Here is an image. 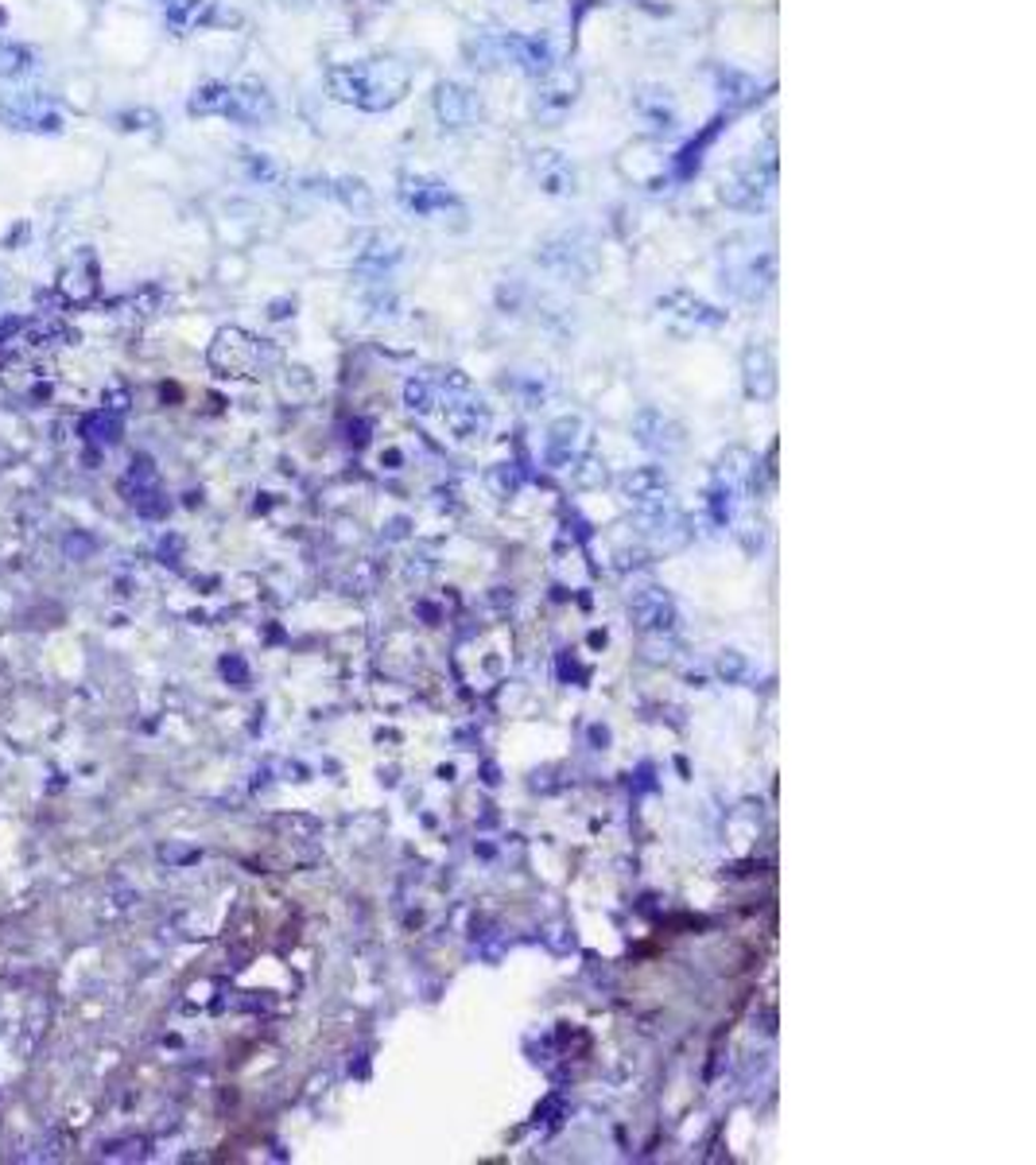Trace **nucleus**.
Returning <instances> with one entry per match:
<instances>
[{"mask_svg": "<svg viewBox=\"0 0 1036 1165\" xmlns=\"http://www.w3.org/2000/svg\"><path fill=\"white\" fill-rule=\"evenodd\" d=\"M578 431H583V420H574V416L559 420L556 428H552V439H547V459H552L556 466L571 463L574 448H578Z\"/></svg>", "mask_w": 1036, "mask_h": 1165, "instance_id": "obj_17", "label": "nucleus"}, {"mask_svg": "<svg viewBox=\"0 0 1036 1165\" xmlns=\"http://www.w3.org/2000/svg\"><path fill=\"white\" fill-rule=\"evenodd\" d=\"M272 113H276V101H272V94L260 82H238V86H229V105H225L222 117L238 121V125H269Z\"/></svg>", "mask_w": 1036, "mask_h": 1165, "instance_id": "obj_8", "label": "nucleus"}, {"mask_svg": "<svg viewBox=\"0 0 1036 1165\" xmlns=\"http://www.w3.org/2000/svg\"><path fill=\"white\" fill-rule=\"evenodd\" d=\"M574 90H578V79L574 74H567V70H552L547 79H543V94H540V113H563L574 105Z\"/></svg>", "mask_w": 1036, "mask_h": 1165, "instance_id": "obj_13", "label": "nucleus"}, {"mask_svg": "<svg viewBox=\"0 0 1036 1165\" xmlns=\"http://www.w3.org/2000/svg\"><path fill=\"white\" fill-rule=\"evenodd\" d=\"M225 105H229V82H207L198 94L191 97V113H198V117H222Z\"/></svg>", "mask_w": 1036, "mask_h": 1165, "instance_id": "obj_23", "label": "nucleus"}, {"mask_svg": "<svg viewBox=\"0 0 1036 1165\" xmlns=\"http://www.w3.org/2000/svg\"><path fill=\"white\" fill-rule=\"evenodd\" d=\"M777 191V160L750 163L730 179H722V203L733 210H765Z\"/></svg>", "mask_w": 1036, "mask_h": 1165, "instance_id": "obj_3", "label": "nucleus"}, {"mask_svg": "<svg viewBox=\"0 0 1036 1165\" xmlns=\"http://www.w3.org/2000/svg\"><path fill=\"white\" fill-rule=\"evenodd\" d=\"M633 105H637L640 121L653 128V132H671V128H676V101L668 97V90L645 86V90L633 97Z\"/></svg>", "mask_w": 1036, "mask_h": 1165, "instance_id": "obj_10", "label": "nucleus"}, {"mask_svg": "<svg viewBox=\"0 0 1036 1165\" xmlns=\"http://www.w3.org/2000/svg\"><path fill=\"white\" fill-rule=\"evenodd\" d=\"M397 256H400L397 238H388V234H381V229H377V234H369V238H366V249L357 253V265H373V269H388V265H393Z\"/></svg>", "mask_w": 1036, "mask_h": 1165, "instance_id": "obj_21", "label": "nucleus"}, {"mask_svg": "<svg viewBox=\"0 0 1036 1165\" xmlns=\"http://www.w3.org/2000/svg\"><path fill=\"white\" fill-rule=\"evenodd\" d=\"M536 176L547 194H574V167L559 152H536Z\"/></svg>", "mask_w": 1036, "mask_h": 1165, "instance_id": "obj_12", "label": "nucleus"}, {"mask_svg": "<svg viewBox=\"0 0 1036 1165\" xmlns=\"http://www.w3.org/2000/svg\"><path fill=\"white\" fill-rule=\"evenodd\" d=\"M0 121L8 128H24V132H59L63 128V113L55 105L51 94H8L0 101Z\"/></svg>", "mask_w": 1036, "mask_h": 1165, "instance_id": "obj_4", "label": "nucleus"}, {"mask_svg": "<svg viewBox=\"0 0 1036 1165\" xmlns=\"http://www.w3.org/2000/svg\"><path fill=\"white\" fill-rule=\"evenodd\" d=\"M331 194H335L338 203L346 210H353V214H369L373 210V191H369L366 179L357 176H342L335 179V187H331Z\"/></svg>", "mask_w": 1036, "mask_h": 1165, "instance_id": "obj_19", "label": "nucleus"}, {"mask_svg": "<svg viewBox=\"0 0 1036 1165\" xmlns=\"http://www.w3.org/2000/svg\"><path fill=\"white\" fill-rule=\"evenodd\" d=\"M35 70V51L24 43H0V79H24Z\"/></svg>", "mask_w": 1036, "mask_h": 1165, "instance_id": "obj_22", "label": "nucleus"}, {"mask_svg": "<svg viewBox=\"0 0 1036 1165\" xmlns=\"http://www.w3.org/2000/svg\"><path fill=\"white\" fill-rule=\"evenodd\" d=\"M718 97L726 110H742L757 97V82L742 70H718Z\"/></svg>", "mask_w": 1036, "mask_h": 1165, "instance_id": "obj_16", "label": "nucleus"}, {"mask_svg": "<svg viewBox=\"0 0 1036 1165\" xmlns=\"http://www.w3.org/2000/svg\"><path fill=\"white\" fill-rule=\"evenodd\" d=\"M633 618H637V625H645V630H671L676 610H671V603L660 591H645L633 599Z\"/></svg>", "mask_w": 1036, "mask_h": 1165, "instance_id": "obj_15", "label": "nucleus"}, {"mask_svg": "<svg viewBox=\"0 0 1036 1165\" xmlns=\"http://www.w3.org/2000/svg\"><path fill=\"white\" fill-rule=\"evenodd\" d=\"M269 358H272V350L260 346V338L245 335L238 327H225L222 335L214 338V346H210V366L218 369V373H225V377H249V373H256Z\"/></svg>", "mask_w": 1036, "mask_h": 1165, "instance_id": "obj_2", "label": "nucleus"}, {"mask_svg": "<svg viewBox=\"0 0 1036 1165\" xmlns=\"http://www.w3.org/2000/svg\"><path fill=\"white\" fill-rule=\"evenodd\" d=\"M210 12H214L210 0H167V24L176 32H191L198 24H207Z\"/></svg>", "mask_w": 1036, "mask_h": 1165, "instance_id": "obj_18", "label": "nucleus"}, {"mask_svg": "<svg viewBox=\"0 0 1036 1165\" xmlns=\"http://www.w3.org/2000/svg\"><path fill=\"white\" fill-rule=\"evenodd\" d=\"M404 400H408L412 412H428L431 404H435V389H431L428 381H408L404 385Z\"/></svg>", "mask_w": 1036, "mask_h": 1165, "instance_id": "obj_24", "label": "nucleus"}, {"mask_svg": "<svg viewBox=\"0 0 1036 1165\" xmlns=\"http://www.w3.org/2000/svg\"><path fill=\"white\" fill-rule=\"evenodd\" d=\"M326 86L346 105H357L366 113H384L397 101H404L408 86H412V70L400 59H362V63L335 66L326 74Z\"/></svg>", "mask_w": 1036, "mask_h": 1165, "instance_id": "obj_1", "label": "nucleus"}, {"mask_svg": "<svg viewBox=\"0 0 1036 1165\" xmlns=\"http://www.w3.org/2000/svg\"><path fill=\"white\" fill-rule=\"evenodd\" d=\"M82 431H86L90 439H101V443H109L113 431H117V416L101 408L97 416H90V420H86V428H82Z\"/></svg>", "mask_w": 1036, "mask_h": 1165, "instance_id": "obj_25", "label": "nucleus"}, {"mask_svg": "<svg viewBox=\"0 0 1036 1165\" xmlns=\"http://www.w3.org/2000/svg\"><path fill=\"white\" fill-rule=\"evenodd\" d=\"M435 117L447 128H470L481 117V101L463 82H443L435 90Z\"/></svg>", "mask_w": 1036, "mask_h": 1165, "instance_id": "obj_9", "label": "nucleus"}, {"mask_svg": "<svg viewBox=\"0 0 1036 1165\" xmlns=\"http://www.w3.org/2000/svg\"><path fill=\"white\" fill-rule=\"evenodd\" d=\"M773 276H777V256L768 253V249H753L742 265L737 260H726V269H722V284L730 287L733 296H742V300H757V296H765L768 287H773Z\"/></svg>", "mask_w": 1036, "mask_h": 1165, "instance_id": "obj_6", "label": "nucleus"}, {"mask_svg": "<svg viewBox=\"0 0 1036 1165\" xmlns=\"http://www.w3.org/2000/svg\"><path fill=\"white\" fill-rule=\"evenodd\" d=\"M660 304L684 307V311H676V315H684V319H691V323H702V327H718V323L726 319L722 311H715V307H711V304H702V300H691L687 292H671V296H664Z\"/></svg>", "mask_w": 1036, "mask_h": 1165, "instance_id": "obj_20", "label": "nucleus"}, {"mask_svg": "<svg viewBox=\"0 0 1036 1165\" xmlns=\"http://www.w3.org/2000/svg\"><path fill=\"white\" fill-rule=\"evenodd\" d=\"M400 203H404V210H412V214H419V218H435V214H443V210L459 207V198H454V191H450L447 183H439V179L431 176H400Z\"/></svg>", "mask_w": 1036, "mask_h": 1165, "instance_id": "obj_7", "label": "nucleus"}, {"mask_svg": "<svg viewBox=\"0 0 1036 1165\" xmlns=\"http://www.w3.org/2000/svg\"><path fill=\"white\" fill-rule=\"evenodd\" d=\"M497 59H509L532 79H547L556 70V48L547 35H497Z\"/></svg>", "mask_w": 1036, "mask_h": 1165, "instance_id": "obj_5", "label": "nucleus"}, {"mask_svg": "<svg viewBox=\"0 0 1036 1165\" xmlns=\"http://www.w3.org/2000/svg\"><path fill=\"white\" fill-rule=\"evenodd\" d=\"M97 287V265L90 253H79L70 265H66L63 272H59V292H63L66 300H90Z\"/></svg>", "mask_w": 1036, "mask_h": 1165, "instance_id": "obj_11", "label": "nucleus"}, {"mask_svg": "<svg viewBox=\"0 0 1036 1165\" xmlns=\"http://www.w3.org/2000/svg\"><path fill=\"white\" fill-rule=\"evenodd\" d=\"M746 389L753 397H773L777 377H773V354L765 346H750L746 350Z\"/></svg>", "mask_w": 1036, "mask_h": 1165, "instance_id": "obj_14", "label": "nucleus"}]
</instances>
